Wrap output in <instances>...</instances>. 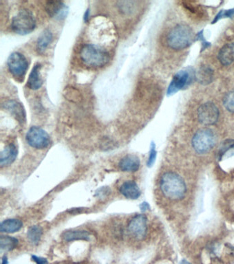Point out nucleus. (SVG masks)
Returning <instances> with one entry per match:
<instances>
[{
    "label": "nucleus",
    "instance_id": "nucleus-28",
    "mask_svg": "<svg viewBox=\"0 0 234 264\" xmlns=\"http://www.w3.org/2000/svg\"><path fill=\"white\" fill-rule=\"evenodd\" d=\"M234 15V9L228 10V11H221L220 13L216 16L215 19L213 21V23L217 22L222 17H231L232 15Z\"/></svg>",
    "mask_w": 234,
    "mask_h": 264
},
{
    "label": "nucleus",
    "instance_id": "nucleus-14",
    "mask_svg": "<svg viewBox=\"0 0 234 264\" xmlns=\"http://www.w3.org/2000/svg\"><path fill=\"white\" fill-rule=\"evenodd\" d=\"M118 166L122 172H136L140 167V160L136 155L128 154L120 160Z\"/></svg>",
    "mask_w": 234,
    "mask_h": 264
},
{
    "label": "nucleus",
    "instance_id": "nucleus-16",
    "mask_svg": "<svg viewBox=\"0 0 234 264\" xmlns=\"http://www.w3.org/2000/svg\"><path fill=\"white\" fill-rule=\"evenodd\" d=\"M41 67L40 63L35 65L29 75L27 85L31 90H37L42 86L43 80L40 74Z\"/></svg>",
    "mask_w": 234,
    "mask_h": 264
},
{
    "label": "nucleus",
    "instance_id": "nucleus-8",
    "mask_svg": "<svg viewBox=\"0 0 234 264\" xmlns=\"http://www.w3.org/2000/svg\"><path fill=\"white\" fill-rule=\"evenodd\" d=\"M194 77H195V74L194 75L193 69L190 67L181 69L179 72L176 73L172 78L171 83L168 87V96H171L177 92L178 91L183 90L190 85Z\"/></svg>",
    "mask_w": 234,
    "mask_h": 264
},
{
    "label": "nucleus",
    "instance_id": "nucleus-11",
    "mask_svg": "<svg viewBox=\"0 0 234 264\" xmlns=\"http://www.w3.org/2000/svg\"><path fill=\"white\" fill-rule=\"evenodd\" d=\"M45 9L49 17L59 20L65 19L69 11L68 7L63 2L56 0L46 2Z\"/></svg>",
    "mask_w": 234,
    "mask_h": 264
},
{
    "label": "nucleus",
    "instance_id": "nucleus-30",
    "mask_svg": "<svg viewBox=\"0 0 234 264\" xmlns=\"http://www.w3.org/2000/svg\"><path fill=\"white\" fill-rule=\"evenodd\" d=\"M140 207L142 212H146V210L150 209L149 204L146 202H142V203L140 204Z\"/></svg>",
    "mask_w": 234,
    "mask_h": 264
},
{
    "label": "nucleus",
    "instance_id": "nucleus-29",
    "mask_svg": "<svg viewBox=\"0 0 234 264\" xmlns=\"http://www.w3.org/2000/svg\"><path fill=\"white\" fill-rule=\"evenodd\" d=\"M32 259L37 264H48V261L44 257H38V256L32 255Z\"/></svg>",
    "mask_w": 234,
    "mask_h": 264
},
{
    "label": "nucleus",
    "instance_id": "nucleus-13",
    "mask_svg": "<svg viewBox=\"0 0 234 264\" xmlns=\"http://www.w3.org/2000/svg\"><path fill=\"white\" fill-rule=\"evenodd\" d=\"M120 193L126 199L138 200L141 196V190L138 184L133 180H127L120 187Z\"/></svg>",
    "mask_w": 234,
    "mask_h": 264
},
{
    "label": "nucleus",
    "instance_id": "nucleus-32",
    "mask_svg": "<svg viewBox=\"0 0 234 264\" xmlns=\"http://www.w3.org/2000/svg\"><path fill=\"white\" fill-rule=\"evenodd\" d=\"M2 264H9V261H8V258L7 256H5L3 258V261H2Z\"/></svg>",
    "mask_w": 234,
    "mask_h": 264
},
{
    "label": "nucleus",
    "instance_id": "nucleus-18",
    "mask_svg": "<svg viewBox=\"0 0 234 264\" xmlns=\"http://www.w3.org/2000/svg\"><path fill=\"white\" fill-rule=\"evenodd\" d=\"M23 227L22 222L20 220L7 219L2 222L0 224V231L2 233H15L20 231Z\"/></svg>",
    "mask_w": 234,
    "mask_h": 264
},
{
    "label": "nucleus",
    "instance_id": "nucleus-20",
    "mask_svg": "<svg viewBox=\"0 0 234 264\" xmlns=\"http://www.w3.org/2000/svg\"><path fill=\"white\" fill-rule=\"evenodd\" d=\"M53 39V33L49 29H45V31H43L40 36L39 37L38 40H37V50L38 53L40 54L44 53L48 47L49 45L50 44Z\"/></svg>",
    "mask_w": 234,
    "mask_h": 264
},
{
    "label": "nucleus",
    "instance_id": "nucleus-7",
    "mask_svg": "<svg viewBox=\"0 0 234 264\" xmlns=\"http://www.w3.org/2000/svg\"><path fill=\"white\" fill-rule=\"evenodd\" d=\"M8 68L12 75L17 79H23L29 68V62L24 55L15 52L10 55L7 61Z\"/></svg>",
    "mask_w": 234,
    "mask_h": 264
},
{
    "label": "nucleus",
    "instance_id": "nucleus-15",
    "mask_svg": "<svg viewBox=\"0 0 234 264\" xmlns=\"http://www.w3.org/2000/svg\"><path fill=\"white\" fill-rule=\"evenodd\" d=\"M18 154V150L15 144L11 143L6 146L0 154V165L2 167L13 164Z\"/></svg>",
    "mask_w": 234,
    "mask_h": 264
},
{
    "label": "nucleus",
    "instance_id": "nucleus-21",
    "mask_svg": "<svg viewBox=\"0 0 234 264\" xmlns=\"http://www.w3.org/2000/svg\"><path fill=\"white\" fill-rule=\"evenodd\" d=\"M62 237L66 242L76 240L88 241L90 239V233L86 231H67L63 233Z\"/></svg>",
    "mask_w": 234,
    "mask_h": 264
},
{
    "label": "nucleus",
    "instance_id": "nucleus-4",
    "mask_svg": "<svg viewBox=\"0 0 234 264\" xmlns=\"http://www.w3.org/2000/svg\"><path fill=\"white\" fill-rule=\"evenodd\" d=\"M217 137L212 130L201 129L196 132L192 140V146L198 154H204L209 152L215 146Z\"/></svg>",
    "mask_w": 234,
    "mask_h": 264
},
{
    "label": "nucleus",
    "instance_id": "nucleus-31",
    "mask_svg": "<svg viewBox=\"0 0 234 264\" xmlns=\"http://www.w3.org/2000/svg\"><path fill=\"white\" fill-rule=\"evenodd\" d=\"M89 15H90V12H89V9H87L86 12H85V15H84V20L85 21H88V19L89 18Z\"/></svg>",
    "mask_w": 234,
    "mask_h": 264
},
{
    "label": "nucleus",
    "instance_id": "nucleus-1",
    "mask_svg": "<svg viewBox=\"0 0 234 264\" xmlns=\"http://www.w3.org/2000/svg\"><path fill=\"white\" fill-rule=\"evenodd\" d=\"M160 188L168 199L179 200L185 196L186 185L183 178L174 172H166L160 180Z\"/></svg>",
    "mask_w": 234,
    "mask_h": 264
},
{
    "label": "nucleus",
    "instance_id": "nucleus-23",
    "mask_svg": "<svg viewBox=\"0 0 234 264\" xmlns=\"http://www.w3.org/2000/svg\"><path fill=\"white\" fill-rule=\"evenodd\" d=\"M43 235V229L40 226L35 225L29 228L27 232V237L33 245H37L40 242Z\"/></svg>",
    "mask_w": 234,
    "mask_h": 264
},
{
    "label": "nucleus",
    "instance_id": "nucleus-10",
    "mask_svg": "<svg viewBox=\"0 0 234 264\" xmlns=\"http://www.w3.org/2000/svg\"><path fill=\"white\" fill-rule=\"evenodd\" d=\"M198 118L202 124L205 126H212L219 120V108L213 103H204L198 110Z\"/></svg>",
    "mask_w": 234,
    "mask_h": 264
},
{
    "label": "nucleus",
    "instance_id": "nucleus-12",
    "mask_svg": "<svg viewBox=\"0 0 234 264\" xmlns=\"http://www.w3.org/2000/svg\"><path fill=\"white\" fill-rule=\"evenodd\" d=\"M3 108L11 113L16 120L21 124L25 122L27 114H25L24 108L20 103L15 100L7 101L4 103Z\"/></svg>",
    "mask_w": 234,
    "mask_h": 264
},
{
    "label": "nucleus",
    "instance_id": "nucleus-2",
    "mask_svg": "<svg viewBox=\"0 0 234 264\" xmlns=\"http://www.w3.org/2000/svg\"><path fill=\"white\" fill-rule=\"evenodd\" d=\"M80 56L85 65L92 67H102L110 61V53L106 50L90 43L83 45Z\"/></svg>",
    "mask_w": 234,
    "mask_h": 264
},
{
    "label": "nucleus",
    "instance_id": "nucleus-6",
    "mask_svg": "<svg viewBox=\"0 0 234 264\" xmlns=\"http://www.w3.org/2000/svg\"><path fill=\"white\" fill-rule=\"evenodd\" d=\"M25 140L30 146L37 150L47 148L51 143L49 134L42 128L37 126L29 129L25 135Z\"/></svg>",
    "mask_w": 234,
    "mask_h": 264
},
{
    "label": "nucleus",
    "instance_id": "nucleus-24",
    "mask_svg": "<svg viewBox=\"0 0 234 264\" xmlns=\"http://www.w3.org/2000/svg\"><path fill=\"white\" fill-rule=\"evenodd\" d=\"M223 104L227 110L234 113V90L230 91L223 99Z\"/></svg>",
    "mask_w": 234,
    "mask_h": 264
},
{
    "label": "nucleus",
    "instance_id": "nucleus-17",
    "mask_svg": "<svg viewBox=\"0 0 234 264\" xmlns=\"http://www.w3.org/2000/svg\"><path fill=\"white\" fill-rule=\"evenodd\" d=\"M218 58L222 65H229L234 61V44L227 43L220 50Z\"/></svg>",
    "mask_w": 234,
    "mask_h": 264
},
{
    "label": "nucleus",
    "instance_id": "nucleus-19",
    "mask_svg": "<svg viewBox=\"0 0 234 264\" xmlns=\"http://www.w3.org/2000/svg\"><path fill=\"white\" fill-rule=\"evenodd\" d=\"M196 80L203 85L210 84L214 78V71L208 65H202L195 74Z\"/></svg>",
    "mask_w": 234,
    "mask_h": 264
},
{
    "label": "nucleus",
    "instance_id": "nucleus-22",
    "mask_svg": "<svg viewBox=\"0 0 234 264\" xmlns=\"http://www.w3.org/2000/svg\"><path fill=\"white\" fill-rule=\"evenodd\" d=\"M19 241L17 238L10 236H2L0 238V249L2 251L9 252L13 251L17 247Z\"/></svg>",
    "mask_w": 234,
    "mask_h": 264
},
{
    "label": "nucleus",
    "instance_id": "nucleus-5",
    "mask_svg": "<svg viewBox=\"0 0 234 264\" xmlns=\"http://www.w3.org/2000/svg\"><path fill=\"white\" fill-rule=\"evenodd\" d=\"M35 27V17L33 13L28 9L21 10L12 19V29L19 35H28L32 33Z\"/></svg>",
    "mask_w": 234,
    "mask_h": 264
},
{
    "label": "nucleus",
    "instance_id": "nucleus-9",
    "mask_svg": "<svg viewBox=\"0 0 234 264\" xmlns=\"http://www.w3.org/2000/svg\"><path fill=\"white\" fill-rule=\"evenodd\" d=\"M148 219L144 214H138L130 220L128 231L135 239L142 240L145 238L148 231Z\"/></svg>",
    "mask_w": 234,
    "mask_h": 264
},
{
    "label": "nucleus",
    "instance_id": "nucleus-26",
    "mask_svg": "<svg viewBox=\"0 0 234 264\" xmlns=\"http://www.w3.org/2000/svg\"><path fill=\"white\" fill-rule=\"evenodd\" d=\"M157 158V151H156V146L154 144V142H152L151 144H150V149L149 152V156H148V161H147V166L148 167H152L155 162Z\"/></svg>",
    "mask_w": 234,
    "mask_h": 264
},
{
    "label": "nucleus",
    "instance_id": "nucleus-3",
    "mask_svg": "<svg viewBox=\"0 0 234 264\" xmlns=\"http://www.w3.org/2000/svg\"><path fill=\"white\" fill-rule=\"evenodd\" d=\"M193 31L187 25H178L172 29L167 36L168 46L176 51H181L190 46L193 42Z\"/></svg>",
    "mask_w": 234,
    "mask_h": 264
},
{
    "label": "nucleus",
    "instance_id": "nucleus-25",
    "mask_svg": "<svg viewBox=\"0 0 234 264\" xmlns=\"http://www.w3.org/2000/svg\"><path fill=\"white\" fill-rule=\"evenodd\" d=\"M65 96L68 100L76 101V102H78L79 101L81 100V94L74 87H67V88H65Z\"/></svg>",
    "mask_w": 234,
    "mask_h": 264
},
{
    "label": "nucleus",
    "instance_id": "nucleus-27",
    "mask_svg": "<svg viewBox=\"0 0 234 264\" xmlns=\"http://www.w3.org/2000/svg\"><path fill=\"white\" fill-rule=\"evenodd\" d=\"M134 2H119L118 7L122 13L128 14L134 11Z\"/></svg>",
    "mask_w": 234,
    "mask_h": 264
}]
</instances>
